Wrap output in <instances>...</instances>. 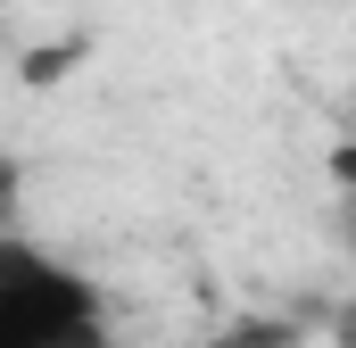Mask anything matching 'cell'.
I'll return each mask as SVG.
<instances>
[{"label": "cell", "mask_w": 356, "mask_h": 348, "mask_svg": "<svg viewBox=\"0 0 356 348\" xmlns=\"http://www.w3.org/2000/svg\"><path fill=\"white\" fill-rule=\"evenodd\" d=\"M0 348H108V299L17 232H0Z\"/></svg>", "instance_id": "6da1fadb"}]
</instances>
